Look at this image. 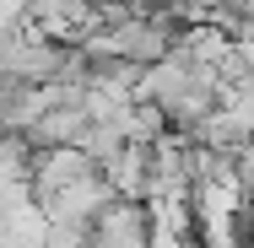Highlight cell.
<instances>
[{
	"label": "cell",
	"mask_w": 254,
	"mask_h": 248,
	"mask_svg": "<svg viewBox=\"0 0 254 248\" xmlns=\"http://www.w3.org/2000/svg\"><path fill=\"white\" fill-rule=\"evenodd\" d=\"M87 248H146V205L141 199H108L87 221Z\"/></svg>",
	"instance_id": "6da1fadb"
},
{
	"label": "cell",
	"mask_w": 254,
	"mask_h": 248,
	"mask_svg": "<svg viewBox=\"0 0 254 248\" xmlns=\"http://www.w3.org/2000/svg\"><path fill=\"white\" fill-rule=\"evenodd\" d=\"M81 130H87V113H81L70 98H60V92H54V102L33 119V124H27V130H22V141H27L33 151H38V146H76V141H81Z\"/></svg>",
	"instance_id": "7a4b0ae2"
}]
</instances>
